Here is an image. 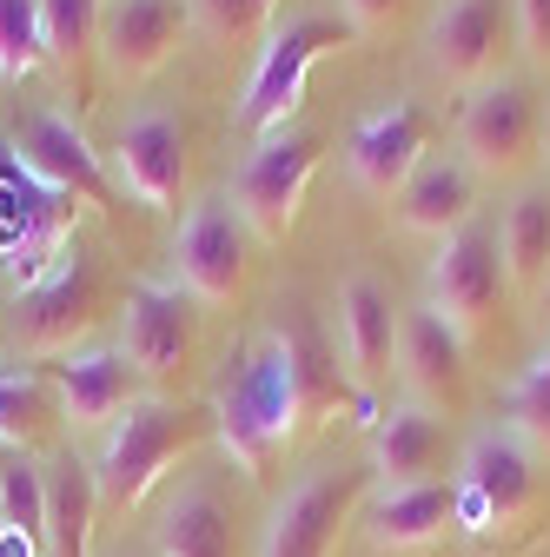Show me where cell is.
Returning <instances> with one entry per match:
<instances>
[{
	"instance_id": "obj_1",
	"label": "cell",
	"mask_w": 550,
	"mask_h": 557,
	"mask_svg": "<svg viewBox=\"0 0 550 557\" xmlns=\"http://www.w3.org/2000/svg\"><path fill=\"white\" fill-rule=\"evenodd\" d=\"M550 524V458H537L511 425L477 432L458 458V531L485 557H517Z\"/></svg>"
},
{
	"instance_id": "obj_2",
	"label": "cell",
	"mask_w": 550,
	"mask_h": 557,
	"mask_svg": "<svg viewBox=\"0 0 550 557\" xmlns=\"http://www.w3.org/2000/svg\"><path fill=\"white\" fill-rule=\"evenodd\" d=\"M205 438H213V405H186V398H160V392H140L113 425H107V445L93 458V484H100V511H140L166 471L179 458H192Z\"/></svg>"
},
{
	"instance_id": "obj_3",
	"label": "cell",
	"mask_w": 550,
	"mask_h": 557,
	"mask_svg": "<svg viewBox=\"0 0 550 557\" xmlns=\"http://www.w3.org/2000/svg\"><path fill=\"white\" fill-rule=\"evenodd\" d=\"M213 432H220L226 458H233L252 484H265L272 465L286 458V445L299 438L286 352H279V338H272V332L246 345L239 366H233V379L220 385V398H213Z\"/></svg>"
},
{
	"instance_id": "obj_4",
	"label": "cell",
	"mask_w": 550,
	"mask_h": 557,
	"mask_svg": "<svg viewBox=\"0 0 550 557\" xmlns=\"http://www.w3.org/2000/svg\"><path fill=\"white\" fill-rule=\"evenodd\" d=\"M352 40L359 34L346 27V14H292L279 34L259 47V66H252V81H246V94L233 107V126L246 139H265V133L292 126V113L305 100V74H312L325 53L352 47Z\"/></svg>"
},
{
	"instance_id": "obj_5",
	"label": "cell",
	"mask_w": 550,
	"mask_h": 557,
	"mask_svg": "<svg viewBox=\"0 0 550 557\" xmlns=\"http://www.w3.org/2000/svg\"><path fill=\"white\" fill-rule=\"evenodd\" d=\"M100 312H107V272L80 239H66L60 265L14 299L8 338L27 359H66V352H80V338L100 325Z\"/></svg>"
},
{
	"instance_id": "obj_6",
	"label": "cell",
	"mask_w": 550,
	"mask_h": 557,
	"mask_svg": "<svg viewBox=\"0 0 550 557\" xmlns=\"http://www.w3.org/2000/svg\"><path fill=\"white\" fill-rule=\"evenodd\" d=\"M458 160L477 180H524L543 160V100L530 81L498 74L458 107Z\"/></svg>"
},
{
	"instance_id": "obj_7",
	"label": "cell",
	"mask_w": 550,
	"mask_h": 557,
	"mask_svg": "<svg viewBox=\"0 0 550 557\" xmlns=\"http://www.w3.org/2000/svg\"><path fill=\"white\" fill-rule=\"evenodd\" d=\"M325 160V133L318 126H279V133H265L252 139V153L239 160L233 173V206H239V220L272 239V246H286L292 226H299V206L312 193V173Z\"/></svg>"
},
{
	"instance_id": "obj_8",
	"label": "cell",
	"mask_w": 550,
	"mask_h": 557,
	"mask_svg": "<svg viewBox=\"0 0 550 557\" xmlns=\"http://www.w3.org/2000/svg\"><path fill=\"white\" fill-rule=\"evenodd\" d=\"M372 484H378L372 465H312L272 511L259 557H338L346 531L372 505Z\"/></svg>"
},
{
	"instance_id": "obj_9",
	"label": "cell",
	"mask_w": 550,
	"mask_h": 557,
	"mask_svg": "<svg viewBox=\"0 0 550 557\" xmlns=\"http://www.w3.org/2000/svg\"><path fill=\"white\" fill-rule=\"evenodd\" d=\"M425 306L471 345V338H491L498 319H504V299H511V272H504V246H498V226L471 220L464 233H451L432 259V278H425Z\"/></svg>"
},
{
	"instance_id": "obj_10",
	"label": "cell",
	"mask_w": 550,
	"mask_h": 557,
	"mask_svg": "<svg viewBox=\"0 0 550 557\" xmlns=\"http://www.w3.org/2000/svg\"><path fill=\"white\" fill-rule=\"evenodd\" d=\"M272 338H279V352H286V379H292V411H299V432L325 425V418L338 411H352L359 425L372 432V418L385 411L378 398H365L346 372V352H338V338L325 332V319L305 306V299H286L279 325H272Z\"/></svg>"
},
{
	"instance_id": "obj_11",
	"label": "cell",
	"mask_w": 550,
	"mask_h": 557,
	"mask_svg": "<svg viewBox=\"0 0 550 557\" xmlns=\"http://www.w3.org/2000/svg\"><path fill=\"white\" fill-rule=\"evenodd\" d=\"M66 239H74V199L40 186L8 147H0V265H8L14 293L40 286L60 265Z\"/></svg>"
},
{
	"instance_id": "obj_12",
	"label": "cell",
	"mask_w": 550,
	"mask_h": 557,
	"mask_svg": "<svg viewBox=\"0 0 550 557\" xmlns=\"http://www.w3.org/2000/svg\"><path fill=\"white\" fill-rule=\"evenodd\" d=\"M511 53H517L511 0H438V14L425 27V60L445 87L477 94L485 81L504 74Z\"/></svg>"
},
{
	"instance_id": "obj_13",
	"label": "cell",
	"mask_w": 550,
	"mask_h": 557,
	"mask_svg": "<svg viewBox=\"0 0 550 557\" xmlns=\"http://www.w3.org/2000/svg\"><path fill=\"white\" fill-rule=\"evenodd\" d=\"M192 306L199 299L179 278H140V286L120 299V352L140 379L166 385V379L186 372L192 345H199V312Z\"/></svg>"
},
{
	"instance_id": "obj_14",
	"label": "cell",
	"mask_w": 550,
	"mask_h": 557,
	"mask_svg": "<svg viewBox=\"0 0 550 557\" xmlns=\"http://www.w3.org/2000/svg\"><path fill=\"white\" fill-rule=\"evenodd\" d=\"M246 252H252V226L239 220L233 193H205L192 199V213L173 239V272L199 306H226L246 286Z\"/></svg>"
},
{
	"instance_id": "obj_15",
	"label": "cell",
	"mask_w": 550,
	"mask_h": 557,
	"mask_svg": "<svg viewBox=\"0 0 550 557\" xmlns=\"http://www.w3.org/2000/svg\"><path fill=\"white\" fill-rule=\"evenodd\" d=\"M8 153H14L40 186H53V193H66V199H80V206L113 213V180H107V166H100V153H93V139L66 120V113L27 107V113L14 120V133H8Z\"/></svg>"
},
{
	"instance_id": "obj_16",
	"label": "cell",
	"mask_w": 550,
	"mask_h": 557,
	"mask_svg": "<svg viewBox=\"0 0 550 557\" xmlns=\"http://www.w3.org/2000/svg\"><path fill=\"white\" fill-rule=\"evenodd\" d=\"M432 139H438V113L425 100H391V107L365 113L346 139V166H352L359 193L398 199V186L432 160Z\"/></svg>"
},
{
	"instance_id": "obj_17",
	"label": "cell",
	"mask_w": 550,
	"mask_h": 557,
	"mask_svg": "<svg viewBox=\"0 0 550 557\" xmlns=\"http://www.w3.org/2000/svg\"><path fill=\"white\" fill-rule=\"evenodd\" d=\"M192 34V0H107L100 8V60L107 81L140 87Z\"/></svg>"
},
{
	"instance_id": "obj_18",
	"label": "cell",
	"mask_w": 550,
	"mask_h": 557,
	"mask_svg": "<svg viewBox=\"0 0 550 557\" xmlns=\"http://www.w3.org/2000/svg\"><path fill=\"white\" fill-rule=\"evenodd\" d=\"M398 372L418 392V405H432V411H464L471 405V345L432 306H411L398 319Z\"/></svg>"
},
{
	"instance_id": "obj_19",
	"label": "cell",
	"mask_w": 550,
	"mask_h": 557,
	"mask_svg": "<svg viewBox=\"0 0 550 557\" xmlns=\"http://www.w3.org/2000/svg\"><path fill=\"white\" fill-rule=\"evenodd\" d=\"M113 173L140 206H153V213L179 206V193H186V126L160 107L133 113L113 139Z\"/></svg>"
},
{
	"instance_id": "obj_20",
	"label": "cell",
	"mask_w": 550,
	"mask_h": 557,
	"mask_svg": "<svg viewBox=\"0 0 550 557\" xmlns=\"http://www.w3.org/2000/svg\"><path fill=\"white\" fill-rule=\"evenodd\" d=\"M398 306L385 293V278L372 272H352L346 293H338V352H346V372L365 398H378V385L391 379L398 366Z\"/></svg>"
},
{
	"instance_id": "obj_21",
	"label": "cell",
	"mask_w": 550,
	"mask_h": 557,
	"mask_svg": "<svg viewBox=\"0 0 550 557\" xmlns=\"http://www.w3.org/2000/svg\"><path fill=\"white\" fill-rule=\"evenodd\" d=\"M385 484H432L458 465V445H451V425L445 411L432 405H385L372 418V458H365Z\"/></svg>"
},
{
	"instance_id": "obj_22",
	"label": "cell",
	"mask_w": 550,
	"mask_h": 557,
	"mask_svg": "<svg viewBox=\"0 0 550 557\" xmlns=\"http://www.w3.org/2000/svg\"><path fill=\"white\" fill-rule=\"evenodd\" d=\"M53 392H60V418L74 432H93V425H113V418L140 398V372L126 366L120 345H80L47 366Z\"/></svg>"
},
{
	"instance_id": "obj_23",
	"label": "cell",
	"mask_w": 550,
	"mask_h": 557,
	"mask_svg": "<svg viewBox=\"0 0 550 557\" xmlns=\"http://www.w3.org/2000/svg\"><path fill=\"white\" fill-rule=\"evenodd\" d=\"M365 537L385 557H411L432 550L445 531H458V478H432V484H385L365 505Z\"/></svg>"
},
{
	"instance_id": "obj_24",
	"label": "cell",
	"mask_w": 550,
	"mask_h": 557,
	"mask_svg": "<svg viewBox=\"0 0 550 557\" xmlns=\"http://www.w3.org/2000/svg\"><path fill=\"white\" fill-rule=\"evenodd\" d=\"M477 180L458 153H432L418 173H411L404 186H398V199H391V220L404 226V233H418V239H451V233H464L471 220H477Z\"/></svg>"
},
{
	"instance_id": "obj_25",
	"label": "cell",
	"mask_w": 550,
	"mask_h": 557,
	"mask_svg": "<svg viewBox=\"0 0 550 557\" xmlns=\"http://www.w3.org/2000/svg\"><path fill=\"white\" fill-rule=\"evenodd\" d=\"M153 550L160 557H239V524L213 478H192L173 492V505L153 524Z\"/></svg>"
},
{
	"instance_id": "obj_26",
	"label": "cell",
	"mask_w": 550,
	"mask_h": 557,
	"mask_svg": "<svg viewBox=\"0 0 550 557\" xmlns=\"http://www.w3.org/2000/svg\"><path fill=\"white\" fill-rule=\"evenodd\" d=\"M93 518H100L93 465L53 458L47 465V544H53V557H93Z\"/></svg>"
},
{
	"instance_id": "obj_27",
	"label": "cell",
	"mask_w": 550,
	"mask_h": 557,
	"mask_svg": "<svg viewBox=\"0 0 550 557\" xmlns=\"http://www.w3.org/2000/svg\"><path fill=\"white\" fill-rule=\"evenodd\" d=\"M498 246H504V272L517 293H543L550 286V186H524L511 199V213L498 226Z\"/></svg>"
},
{
	"instance_id": "obj_28",
	"label": "cell",
	"mask_w": 550,
	"mask_h": 557,
	"mask_svg": "<svg viewBox=\"0 0 550 557\" xmlns=\"http://www.w3.org/2000/svg\"><path fill=\"white\" fill-rule=\"evenodd\" d=\"M53 425H66L53 379L47 372H0V445L34 451V445H47Z\"/></svg>"
},
{
	"instance_id": "obj_29",
	"label": "cell",
	"mask_w": 550,
	"mask_h": 557,
	"mask_svg": "<svg viewBox=\"0 0 550 557\" xmlns=\"http://www.w3.org/2000/svg\"><path fill=\"white\" fill-rule=\"evenodd\" d=\"M100 8H107V0H40L47 66H60L66 87H80L87 53H100Z\"/></svg>"
},
{
	"instance_id": "obj_30",
	"label": "cell",
	"mask_w": 550,
	"mask_h": 557,
	"mask_svg": "<svg viewBox=\"0 0 550 557\" xmlns=\"http://www.w3.org/2000/svg\"><path fill=\"white\" fill-rule=\"evenodd\" d=\"M504 418H511V432L537 451V458H550V345L511 379V392H504Z\"/></svg>"
},
{
	"instance_id": "obj_31",
	"label": "cell",
	"mask_w": 550,
	"mask_h": 557,
	"mask_svg": "<svg viewBox=\"0 0 550 557\" xmlns=\"http://www.w3.org/2000/svg\"><path fill=\"white\" fill-rule=\"evenodd\" d=\"M34 66H47L40 0H0V81H27Z\"/></svg>"
},
{
	"instance_id": "obj_32",
	"label": "cell",
	"mask_w": 550,
	"mask_h": 557,
	"mask_svg": "<svg viewBox=\"0 0 550 557\" xmlns=\"http://www.w3.org/2000/svg\"><path fill=\"white\" fill-rule=\"evenodd\" d=\"M272 8H279V0H192V27L213 40V47L233 53V47H252L265 34Z\"/></svg>"
},
{
	"instance_id": "obj_33",
	"label": "cell",
	"mask_w": 550,
	"mask_h": 557,
	"mask_svg": "<svg viewBox=\"0 0 550 557\" xmlns=\"http://www.w3.org/2000/svg\"><path fill=\"white\" fill-rule=\"evenodd\" d=\"M517 21V53L530 60V74H550V0H511Z\"/></svg>"
},
{
	"instance_id": "obj_34",
	"label": "cell",
	"mask_w": 550,
	"mask_h": 557,
	"mask_svg": "<svg viewBox=\"0 0 550 557\" xmlns=\"http://www.w3.org/2000/svg\"><path fill=\"white\" fill-rule=\"evenodd\" d=\"M404 8L411 0H338V14H346L352 34H385V27L404 21Z\"/></svg>"
},
{
	"instance_id": "obj_35",
	"label": "cell",
	"mask_w": 550,
	"mask_h": 557,
	"mask_svg": "<svg viewBox=\"0 0 550 557\" xmlns=\"http://www.w3.org/2000/svg\"><path fill=\"white\" fill-rule=\"evenodd\" d=\"M0 557H40V537H27V531H0Z\"/></svg>"
},
{
	"instance_id": "obj_36",
	"label": "cell",
	"mask_w": 550,
	"mask_h": 557,
	"mask_svg": "<svg viewBox=\"0 0 550 557\" xmlns=\"http://www.w3.org/2000/svg\"><path fill=\"white\" fill-rule=\"evenodd\" d=\"M537 312H543V319H550V286H543V293H537Z\"/></svg>"
},
{
	"instance_id": "obj_37",
	"label": "cell",
	"mask_w": 550,
	"mask_h": 557,
	"mask_svg": "<svg viewBox=\"0 0 550 557\" xmlns=\"http://www.w3.org/2000/svg\"><path fill=\"white\" fill-rule=\"evenodd\" d=\"M543 160H550V113H543Z\"/></svg>"
},
{
	"instance_id": "obj_38",
	"label": "cell",
	"mask_w": 550,
	"mask_h": 557,
	"mask_svg": "<svg viewBox=\"0 0 550 557\" xmlns=\"http://www.w3.org/2000/svg\"><path fill=\"white\" fill-rule=\"evenodd\" d=\"M0 531H8V498H0Z\"/></svg>"
}]
</instances>
